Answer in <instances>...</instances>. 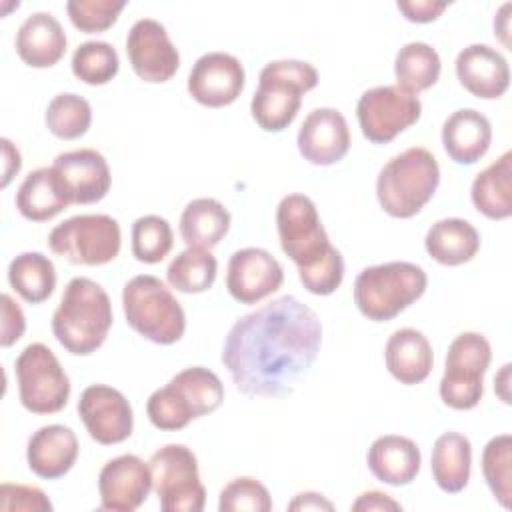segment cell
<instances>
[{"instance_id":"cell-35","label":"cell","mask_w":512,"mask_h":512,"mask_svg":"<svg viewBox=\"0 0 512 512\" xmlns=\"http://www.w3.org/2000/svg\"><path fill=\"white\" fill-rule=\"evenodd\" d=\"M44 122L56 138L76 140L84 136L92 124V106L80 94L62 92L48 102Z\"/></svg>"},{"instance_id":"cell-13","label":"cell","mask_w":512,"mask_h":512,"mask_svg":"<svg viewBox=\"0 0 512 512\" xmlns=\"http://www.w3.org/2000/svg\"><path fill=\"white\" fill-rule=\"evenodd\" d=\"M422 116V102L396 84L374 86L362 92L356 104V118L362 136L372 144H388L414 126Z\"/></svg>"},{"instance_id":"cell-23","label":"cell","mask_w":512,"mask_h":512,"mask_svg":"<svg viewBox=\"0 0 512 512\" xmlns=\"http://www.w3.org/2000/svg\"><path fill=\"white\" fill-rule=\"evenodd\" d=\"M66 32L50 12L30 14L16 32L14 48L18 58L30 68H50L66 54Z\"/></svg>"},{"instance_id":"cell-14","label":"cell","mask_w":512,"mask_h":512,"mask_svg":"<svg viewBox=\"0 0 512 512\" xmlns=\"http://www.w3.org/2000/svg\"><path fill=\"white\" fill-rule=\"evenodd\" d=\"M126 56L134 74L148 84L168 82L180 68L178 48L172 44L164 24L140 18L126 36Z\"/></svg>"},{"instance_id":"cell-11","label":"cell","mask_w":512,"mask_h":512,"mask_svg":"<svg viewBox=\"0 0 512 512\" xmlns=\"http://www.w3.org/2000/svg\"><path fill=\"white\" fill-rule=\"evenodd\" d=\"M20 404L32 414H56L70 398V378L42 342L28 344L14 360Z\"/></svg>"},{"instance_id":"cell-30","label":"cell","mask_w":512,"mask_h":512,"mask_svg":"<svg viewBox=\"0 0 512 512\" xmlns=\"http://www.w3.org/2000/svg\"><path fill=\"white\" fill-rule=\"evenodd\" d=\"M436 486L446 494H458L468 486L472 470V444L460 432H444L436 438L430 456Z\"/></svg>"},{"instance_id":"cell-4","label":"cell","mask_w":512,"mask_h":512,"mask_svg":"<svg viewBox=\"0 0 512 512\" xmlns=\"http://www.w3.org/2000/svg\"><path fill=\"white\" fill-rule=\"evenodd\" d=\"M440 166L436 156L422 146L406 148L392 156L378 172L376 198L392 218L416 216L436 194Z\"/></svg>"},{"instance_id":"cell-44","label":"cell","mask_w":512,"mask_h":512,"mask_svg":"<svg viewBox=\"0 0 512 512\" xmlns=\"http://www.w3.org/2000/svg\"><path fill=\"white\" fill-rule=\"evenodd\" d=\"M354 512H372V510H402L400 502H396L392 496L380 492V490H368L362 492L350 506Z\"/></svg>"},{"instance_id":"cell-24","label":"cell","mask_w":512,"mask_h":512,"mask_svg":"<svg viewBox=\"0 0 512 512\" xmlns=\"http://www.w3.org/2000/svg\"><path fill=\"white\" fill-rule=\"evenodd\" d=\"M16 210L30 222H48L72 204L70 192L54 166L32 170L16 190Z\"/></svg>"},{"instance_id":"cell-43","label":"cell","mask_w":512,"mask_h":512,"mask_svg":"<svg viewBox=\"0 0 512 512\" xmlns=\"http://www.w3.org/2000/svg\"><path fill=\"white\" fill-rule=\"evenodd\" d=\"M396 8L408 22L428 24L440 18V14L448 8V2H434V0H410V2H396Z\"/></svg>"},{"instance_id":"cell-46","label":"cell","mask_w":512,"mask_h":512,"mask_svg":"<svg viewBox=\"0 0 512 512\" xmlns=\"http://www.w3.org/2000/svg\"><path fill=\"white\" fill-rule=\"evenodd\" d=\"M288 510H334V504L318 492H302L288 504Z\"/></svg>"},{"instance_id":"cell-47","label":"cell","mask_w":512,"mask_h":512,"mask_svg":"<svg viewBox=\"0 0 512 512\" xmlns=\"http://www.w3.org/2000/svg\"><path fill=\"white\" fill-rule=\"evenodd\" d=\"M510 10H512V4L506 2L494 14V34L498 36L502 46L508 50H510Z\"/></svg>"},{"instance_id":"cell-29","label":"cell","mask_w":512,"mask_h":512,"mask_svg":"<svg viewBox=\"0 0 512 512\" xmlns=\"http://www.w3.org/2000/svg\"><path fill=\"white\" fill-rule=\"evenodd\" d=\"M470 198L474 208L490 220H506L512 216V152L506 150L500 158L476 174Z\"/></svg>"},{"instance_id":"cell-34","label":"cell","mask_w":512,"mask_h":512,"mask_svg":"<svg viewBox=\"0 0 512 512\" xmlns=\"http://www.w3.org/2000/svg\"><path fill=\"white\" fill-rule=\"evenodd\" d=\"M218 274V260L206 248H184L166 270L168 284L182 294H200L212 288Z\"/></svg>"},{"instance_id":"cell-37","label":"cell","mask_w":512,"mask_h":512,"mask_svg":"<svg viewBox=\"0 0 512 512\" xmlns=\"http://www.w3.org/2000/svg\"><path fill=\"white\" fill-rule=\"evenodd\" d=\"M482 474L492 496L504 506H512V436L498 434L482 450Z\"/></svg>"},{"instance_id":"cell-40","label":"cell","mask_w":512,"mask_h":512,"mask_svg":"<svg viewBox=\"0 0 512 512\" xmlns=\"http://www.w3.org/2000/svg\"><path fill=\"white\" fill-rule=\"evenodd\" d=\"M126 8V0H68L66 12L72 26L84 34L112 28Z\"/></svg>"},{"instance_id":"cell-28","label":"cell","mask_w":512,"mask_h":512,"mask_svg":"<svg viewBox=\"0 0 512 512\" xmlns=\"http://www.w3.org/2000/svg\"><path fill=\"white\" fill-rule=\"evenodd\" d=\"M424 248L434 262L442 266H460L478 254L480 232L464 218H442L428 228Z\"/></svg>"},{"instance_id":"cell-8","label":"cell","mask_w":512,"mask_h":512,"mask_svg":"<svg viewBox=\"0 0 512 512\" xmlns=\"http://www.w3.org/2000/svg\"><path fill=\"white\" fill-rule=\"evenodd\" d=\"M126 324L146 340L170 346L186 332V314L172 290L152 274H138L122 288Z\"/></svg>"},{"instance_id":"cell-15","label":"cell","mask_w":512,"mask_h":512,"mask_svg":"<svg viewBox=\"0 0 512 512\" xmlns=\"http://www.w3.org/2000/svg\"><path fill=\"white\" fill-rule=\"evenodd\" d=\"M78 416L90 438L102 446L128 440L134 428V412L128 398L108 384H90L82 390Z\"/></svg>"},{"instance_id":"cell-22","label":"cell","mask_w":512,"mask_h":512,"mask_svg":"<svg viewBox=\"0 0 512 512\" xmlns=\"http://www.w3.org/2000/svg\"><path fill=\"white\" fill-rule=\"evenodd\" d=\"M78 450V438L72 428L64 424H48L28 438L26 462L38 478L56 480L72 470Z\"/></svg>"},{"instance_id":"cell-39","label":"cell","mask_w":512,"mask_h":512,"mask_svg":"<svg viewBox=\"0 0 512 512\" xmlns=\"http://www.w3.org/2000/svg\"><path fill=\"white\" fill-rule=\"evenodd\" d=\"M220 512H270L272 498L268 488L252 478V476H238L230 480L218 498Z\"/></svg>"},{"instance_id":"cell-32","label":"cell","mask_w":512,"mask_h":512,"mask_svg":"<svg viewBox=\"0 0 512 512\" xmlns=\"http://www.w3.org/2000/svg\"><path fill=\"white\" fill-rule=\"evenodd\" d=\"M8 282L22 300L40 304L56 288L54 262L42 252H22L8 264Z\"/></svg>"},{"instance_id":"cell-25","label":"cell","mask_w":512,"mask_h":512,"mask_svg":"<svg viewBox=\"0 0 512 512\" xmlns=\"http://www.w3.org/2000/svg\"><path fill=\"white\" fill-rule=\"evenodd\" d=\"M366 464L376 480L390 486H406L418 476L422 454L412 438L384 434L370 444Z\"/></svg>"},{"instance_id":"cell-3","label":"cell","mask_w":512,"mask_h":512,"mask_svg":"<svg viewBox=\"0 0 512 512\" xmlns=\"http://www.w3.org/2000/svg\"><path fill=\"white\" fill-rule=\"evenodd\" d=\"M114 312L106 290L86 276L72 278L52 314V334L58 344L74 356L96 352L110 328Z\"/></svg>"},{"instance_id":"cell-48","label":"cell","mask_w":512,"mask_h":512,"mask_svg":"<svg viewBox=\"0 0 512 512\" xmlns=\"http://www.w3.org/2000/svg\"><path fill=\"white\" fill-rule=\"evenodd\" d=\"M510 368L512 364L506 362L500 372L494 376V392L504 404H510Z\"/></svg>"},{"instance_id":"cell-2","label":"cell","mask_w":512,"mask_h":512,"mask_svg":"<svg viewBox=\"0 0 512 512\" xmlns=\"http://www.w3.org/2000/svg\"><path fill=\"white\" fill-rule=\"evenodd\" d=\"M276 230L302 286L316 296L334 294L344 280V258L332 246L312 198L296 192L284 196L276 208Z\"/></svg>"},{"instance_id":"cell-20","label":"cell","mask_w":512,"mask_h":512,"mask_svg":"<svg viewBox=\"0 0 512 512\" xmlns=\"http://www.w3.org/2000/svg\"><path fill=\"white\" fill-rule=\"evenodd\" d=\"M456 78L472 96L496 100L510 86L508 60L488 44H470L456 56Z\"/></svg>"},{"instance_id":"cell-12","label":"cell","mask_w":512,"mask_h":512,"mask_svg":"<svg viewBox=\"0 0 512 512\" xmlns=\"http://www.w3.org/2000/svg\"><path fill=\"white\" fill-rule=\"evenodd\" d=\"M152 490L164 512H200L206 488L200 482L198 458L184 444H166L148 460Z\"/></svg>"},{"instance_id":"cell-9","label":"cell","mask_w":512,"mask_h":512,"mask_svg":"<svg viewBox=\"0 0 512 512\" xmlns=\"http://www.w3.org/2000/svg\"><path fill=\"white\" fill-rule=\"evenodd\" d=\"M492 362V346L480 332L458 334L446 352L440 398L452 410H472L484 396V374Z\"/></svg>"},{"instance_id":"cell-45","label":"cell","mask_w":512,"mask_h":512,"mask_svg":"<svg viewBox=\"0 0 512 512\" xmlns=\"http://www.w3.org/2000/svg\"><path fill=\"white\" fill-rule=\"evenodd\" d=\"M2 158H4V164H2V188H6L12 182V178L22 168L20 150L8 138H2Z\"/></svg>"},{"instance_id":"cell-31","label":"cell","mask_w":512,"mask_h":512,"mask_svg":"<svg viewBox=\"0 0 512 512\" xmlns=\"http://www.w3.org/2000/svg\"><path fill=\"white\" fill-rule=\"evenodd\" d=\"M230 212L216 198H194L180 214L178 230L188 248H214L230 230Z\"/></svg>"},{"instance_id":"cell-18","label":"cell","mask_w":512,"mask_h":512,"mask_svg":"<svg viewBox=\"0 0 512 512\" xmlns=\"http://www.w3.org/2000/svg\"><path fill=\"white\" fill-rule=\"evenodd\" d=\"M150 490V466L136 454H120L108 460L98 474V494L102 510L134 512L146 502Z\"/></svg>"},{"instance_id":"cell-21","label":"cell","mask_w":512,"mask_h":512,"mask_svg":"<svg viewBox=\"0 0 512 512\" xmlns=\"http://www.w3.org/2000/svg\"><path fill=\"white\" fill-rule=\"evenodd\" d=\"M62 176L72 204H96L100 202L110 186L112 174L106 158L94 148H78L62 152L52 164Z\"/></svg>"},{"instance_id":"cell-27","label":"cell","mask_w":512,"mask_h":512,"mask_svg":"<svg viewBox=\"0 0 512 512\" xmlns=\"http://www.w3.org/2000/svg\"><path fill=\"white\" fill-rule=\"evenodd\" d=\"M490 144L492 124L474 108H460L442 124V146L456 164H476L486 156Z\"/></svg>"},{"instance_id":"cell-16","label":"cell","mask_w":512,"mask_h":512,"mask_svg":"<svg viewBox=\"0 0 512 512\" xmlns=\"http://www.w3.org/2000/svg\"><path fill=\"white\" fill-rule=\"evenodd\" d=\"M246 84L242 62L228 52L202 54L188 74V94L206 108H224L238 100Z\"/></svg>"},{"instance_id":"cell-19","label":"cell","mask_w":512,"mask_h":512,"mask_svg":"<svg viewBox=\"0 0 512 512\" xmlns=\"http://www.w3.org/2000/svg\"><path fill=\"white\" fill-rule=\"evenodd\" d=\"M302 158L314 166H332L350 150V128L336 108H314L296 136Z\"/></svg>"},{"instance_id":"cell-7","label":"cell","mask_w":512,"mask_h":512,"mask_svg":"<svg viewBox=\"0 0 512 512\" xmlns=\"http://www.w3.org/2000/svg\"><path fill=\"white\" fill-rule=\"evenodd\" d=\"M428 276L422 266L392 260L364 268L354 280V304L372 322H388L402 314L426 292Z\"/></svg>"},{"instance_id":"cell-41","label":"cell","mask_w":512,"mask_h":512,"mask_svg":"<svg viewBox=\"0 0 512 512\" xmlns=\"http://www.w3.org/2000/svg\"><path fill=\"white\" fill-rule=\"evenodd\" d=\"M54 506L44 490L30 484H0V510L4 512H50Z\"/></svg>"},{"instance_id":"cell-10","label":"cell","mask_w":512,"mask_h":512,"mask_svg":"<svg viewBox=\"0 0 512 512\" xmlns=\"http://www.w3.org/2000/svg\"><path fill=\"white\" fill-rule=\"evenodd\" d=\"M122 230L108 214H78L56 224L48 248L76 266H102L120 254Z\"/></svg>"},{"instance_id":"cell-26","label":"cell","mask_w":512,"mask_h":512,"mask_svg":"<svg viewBox=\"0 0 512 512\" xmlns=\"http://www.w3.org/2000/svg\"><path fill=\"white\" fill-rule=\"evenodd\" d=\"M384 362L394 380L404 386L424 382L434 366L430 340L416 328L394 330L384 346Z\"/></svg>"},{"instance_id":"cell-6","label":"cell","mask_w":512,"mask_h":512,"mask_svg":"<svg viewBox=\"0 0 512 512\" xmlns=\"http://www.w3.org/2000/svg\"><path fill=\"white\" fill-rule=\"evenodd\" d=\"M318 84V70L304 60L268 62L258 76V88L250 100L254 122L264 132L286 130L300 112L302 96Z\"/></svg>"},{"instance_id":"cell-38","label":"cell","mask_w":512,"mask_h":512,"mask_svg":"<svg viewBox=\"0 0 512 512\" xmlns=\"http://www.w3.org/2000/svg\"><path fill=\"white\" fill-rule=\"evenodd\" d=\"M130 238H132V256L144 264L162 262L174 246V232L170 222L156 214H146L136 218L132 224Z\"/></svg>"},{"instance_id":"cell-1","label":"cell","mask_w":512,"mask_h":512,"mask_svg":"<svg viewBox=\"0 0 512 512\" xmlns=\"http://www.w3.org/2000/svg\"><path fill=\"white\" fill-rule=\"evenodd\" d=\"M322 346L318 314L296 296H280L240 316L222 346V364L252 398H280L314 364Z\"/></svg>"},{"instance_id":"cell-42","label":"cell","mask_w":512,"mask_h":512,"mask_svg":"<svg viewBox=\"0 0 512 512\" xmlns=\"http://www.w3.org/2000/svg\"><path fill=\"white\" fill-rule=\"evenodd\" d=\"M26 330V318L20 304L10 296L2 294V332H0V346L10 348L16 344Z\"/></svg>"},{"instance_id":"cell-33","label":"cell","mask_w":512,"mask_h":512,"mask_svg":"<svg viewBox=\"0 0 512 512\" xmlns=\"http://www.w3.org/2000/svg\"><path fill=\"white\" fill-rule=\"evenodd\" d=\"M442 72V62L438 52L426 42H408L404 44L394 58V76L396 86L410 92L420 94L432 88Z\"/></svg>"},{"instance_id":"cell-5","label":"cell","mask_w":512,"mask_h":512,"mask_svg":"<svg viewBox=\"0 0 512 512\" xmlns=\"http://www.w3.org/2000/svg\"><path fill=\"white\" fill-rule=\"evenodd\" d=\"M224 400V384L216 372L204 366L180 370L162 388H156L146 402V414L158 430L174 432L192 420L212 414Z\"/></svg>"},{"instance_id":"cell-17","label":"cell","mask_w":512,"mask_h":512,"mask_svg":"<svg viewBox=\"0 0 512 512\" xmlns=\"http://www.w3.org/2000/svg\"><path fill=\"white\" fill-rule=\"evenodd\" d=\"M284 282L280 262L264 248L248 246L236 250L226 268L228 294L240 304H258L278 292Z\"/></svg>"},{"instance_id":"cell-36","label":"cell","mask_w":512,"mask_h":512,"mask_svg":"<svg viewBox=\"0 0 512 512\" xmlns=\"http://www.w3.org/2000/svg\"><path fill=\"white\" fill-rule=\"evenodd\" d=\"M72 74L90 86L108 84L120 68L118 52L112 44L104 40L82 42L72 54Z\"/></svg>"}]
</instances>
